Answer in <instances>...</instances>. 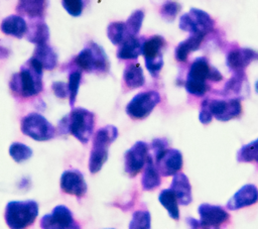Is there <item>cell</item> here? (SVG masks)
I'll use <instances>...</instances> for the list:
<instances>
[{
	"label": "cell",
	"mask_w": 258,
	"mask_h": 229,
	"mask_svg": "<svg viewBox=\"0 0 258 229\" xmlns=\"http://www.w3.org/2000/svg\"><path fill=\"white\" fill-rule=\"evenodd\" d=\"M43 68L32 56L14 74L10 80V89L13 93L30 98L39 94L42 90Z\"/></svg>",
	"instance_id": "1"
},
{
	"label": "cell",
	"mask_w": 258,
	"mask_h": 229,
	"mask_svg": "<svg viewBox=\"0 0 258 229\" xmlns=\"http://www.w3.org/2000/svg\"><path fill=\"white\" fill-rule=\"evenodd\" d=\"M95 115L85 108H75L58 123L61 133H70L82 143H87L93 135Z\"/></svg>",
	"instance_id": "2"
},
{
	"label": "cell",
	"mask_w": 258,
	"mask_h": 229,
	"mask_svg": "<svg viewBox=\"0 0 258 229\" xmlns=\"http://www.w3.org/2000/svg\"><path fill=\"white\" fill-rule=\"evenodd\" d=\"M38 215L35 201H11L5 208V222L10 229H26L33 224Z\"/></svg>",
	"instance_id": "3"
},
{
	"label": "cell",
	"mask_w": 258,
	"mask_h": 229,
	"mask_svg": "<svg viewBox=\"0 0 258 229\" xmlns=\"http://www.w3.org/2000/svg\"><path fill=\"white\" fill-rule=\"evenodd\" d=\"M118 129L113 125L100 128L94 135L93 147L89 158V169L98 173L108 159V146L117 138Z\"/></svg>",
	"instance_id": "4"
},
{
	"label": "cell",
	"mask_w": 258,
	"mask_h": 229,
	"mask_svg": "<svg viewBox=\"0 0 258 229\" xmlns=\"http://www.w3.org/2000/svg\"><path fill=\"white\" fill-rule=\"evenodd\" d=\"M74 64L87 73H107L110 62L105 50L96 42H89L73 60Z\"/></svg>",
	"instance_id": "5"
},
{
	"label": "cell",
	"mask_w": 258,
	"mask_h": 229,
	"mask_svg": "<svg viewBox=\"0 0 258 229\" xmlns=\"http://www.w3.org/2000/svg\"><path fill=\"white\" fill-rule=\"evenodd\" d=\"M213 69L206 58L196 59L190 65L186 76L185 90L191 95L203 96L208 90L207 80H211Z\"/></svg>",
	"instance_id": "6"
},
{
	"label": "cell",
	"mask_w": 258,
	"mask_h": 229,
	"mask_svg": "<svg viewBox=\"0 0 258 229\" xmlns=\"http://www.w3.org/2000/svg\"><path fill=\"white\" fill-rule=\"evenodd\" d=\"M23 134L37 141L49 140L55 135V128L41 114L32 112L24 116L20 125Z\"/></svg>",
	"instance_id": "7"
},
{
	"label": "cell",
	"mask_w": 258,
	"mask_h": 229,
	"mask_svg": "<svg viewBox=\"0 0 258 229\" xmlns=\"http://www.w3.org/2000/svg\"><path fill=\"white\" fill-rule=\"evenodd\" d=\"M214 25L215 22L213 18L204 10L198 8H191L179 18V28L191 34L205 36L213 30Z\"/></svg>",
	"instance_id": "8"
},
{
	"label": "cell",
	"mask_w": 258,
	"mask_h": 229,
	"mask_svg": "<svg viewBox=\"0 0 258 229\" xmlns=\"http://www.w3.org/2000/svg\"><path fill=\"white\" fill-rule=\"evenodd\" d=\"M165 40L160 35H153L143 41L142 54L145 61V67L151 76L156 77L163 67L162 48Z\"/></svg>",
	"instance_id": "9"
},
{
	"label": "cell",
	"mask_w": 258,
	"mask_h": 229,
	"mask_svg": "<svg viewBox=\"0 0 258 229\" xmlns=\"http://www.w3.org/2000/svg\"><path fill=\"white\" fill-rule=\"evenodd\" d=\"M160 102V95L156 91H144L135 95L126 106V113L132 119L146 118Z\"/></svg>",
	"instance_id": "10"
},
{
	"label": "cell",
	"mask_w": 258,
	"mask_h": 229,
	"mask_svg": "<svg viewBox=\"0 0 258 229\" xmlns=\"http://www.w3.org/2000/svg\"><path fill=\"white\" fill-rule=\"evenodd\" d=\"M40 227L41 229H81L80 224L74 219L71 210L63 205L54 207L50 214L42 216Z\"/></svg>",
	"instance_id": "11"
},
{
	"label": "cell",
	"mask_w": 258,
	"mask_h": 229,
	"mask_svg": "<svg viewBox=\"0 0 258 229\" xmlns=\"http://www.w3.org/2000/svg\"><path fill=\"white\" fill-rule=\"evenodd\" d=\"M199 214L200 221L192 220L190 222L192 229L217 228L229 218L228 213L222 207L210 204H202L199 207Z\"/></svg>",
	"instance_id": "12"
},
{
	"label": "cell",
	"mask_w": 258,
	"mask_h": 229,
	"mask_svg": "<svg viewBox=\"0 0 258 229\" xmlns=\"http://www.w3.org/2000/svg\"><path fill=\"white\" fill-rule=\"evenodd\" d=\"M148 145L144 141L135 142L124 155L125 171L130 177H135L146 164L149 157Z\"/></svg>",
	"instance_id": "13"
},
{
	"label": "cell",
	"mask_w": 258,
	"mask_h": 229,
	"mask_svg": "<svg viewBox=\"0 0 258 229\" xmlns=\"http://www.w3.org/2000/svg\"><path fill=\"white\" fill-rule=\"evenodd\" d=\"M212 115L220 121H228L240 115L241 103L238 99L230 100H205Z\"/></svg>",
	"instance_id": "14"
},
{
	"label": "cell",
	"mask_w": 258,
	"mask_h": 229,
	"mask_svg": "<svg viewBox=\"0 0 258 229\" xmlns=\"http://www.w3.org/2000/svg\"><path fill=\"white\" fill-rule=\"evenodd\" d=\"M155 160L159 174L165 177L176 175L182 166V155L173 148H166L155 156Z\"/></svg>",
	"instance_id": "15"
},
{
	"label": "cell",
	"mask_w": 258,
	"mask_h": 229,
	"mask_svg": "<svg viewBox=\"0 0 258 229\" xmlns=\"http://www.w3.org/2000/svg\"><path fill=\"white\" fill-rule=\"evenodd\" d=\"M62 192L76 197H83L87 192V184L83 174L78 169L64 170L60 177Z\"/></svg>",
	"instance_id": "16"
},
{
	"label": "cell",
	"mask_w": 258,
	"mask_h": 229,
	"mask_svg": "<svg viewBox=\"0 0 258 229\" xmlns=\"http://www.w3.org/2000/svg\"><path fill=\"white\" fill-rule=\"evenodd\" d=\"M258 60V52L247 47H241L230 51L227 55V66L235 73H243V71L253 62Z\"/></svg>",
	"instance_id": "17"
},
{
	"label": "cell",
	"mask_w": 258,
	"mask_h": 229,
	"mask_svg": "<svg viewBox=\"0 0 258 229\" xmlns=\"http://www.w3.org/2000/svg\"><path fill=\"white\" fill-rule=\"evenodd\" d=\"M258 201V190L254 185L243 186L227 203V208L237 210L255 204Z\"/></svg>",
	"instance_id": "18"
},
{
	"label": "cell",
	"mask_w": 258,
	"mask_h": 229,
	"mask_svg": "<svg viewBox=\"0 0 258 229\" xmlns=\"http://www.w3.org/2000/svg\"><path fill=\"white\" fill-rule=\"evenodd\" d=\"M1 31L7 35L21 38L27 33V23L21 15H9L4 18L0 25Z\"/></svg>",
	"instance_id": "19"
},
{
	"label": "cell",
	"mask_w": 258,
	"mask_h": 229,
	"mask_svg": "<svg viewBox=\"0 0 258 229\" xmlns=\"http://www.w3.org/2000/svg\"><path fill=\"white\" fill-rule=\"evenodd\" d=\"M170 190L174 193L177 201L181 205H188L191 202V187L184 174L174 175Z\"/></svg>",
	"instance_id": "20"
},
{
	"label": "cell",
	"mask_w": 258,
	"mask_h": 229,
	"mask_svg": "<svg viewBox=\"0 0 258 229\" xmlns=\"http://www.w3.org/2000/svg\"><path fill=\"white\" fill-rule=\"evenodd\" d=\"M143 41L136 36H128L117 50V58L120 60H135L142 54Z\"/></svg>",
	"instance_id": "21"
},
{
	"label": "cell",
	"mask_w": 258,
	"mask_h": 229,
	"mask_svg": "<svg viewBox=\"0 0 258 229\" xmlns=\"http://www.w3.org/2000/svg\"><path fill=\"white\" fill-rule=\"evenodd\" d=\"M45 0H18L16 11L31 19H40L44 15Z\"/></svg>",
	"instance_id": "22"
},
{
	"label": "cell",
	"mask_w": 258,
	"mask_h": 229,
	"mask_svg": "<svg viewBox=\"0 0 258 229\" xmlns=\"http://www.w3.org/2000/svg\"><path fill=\"white\" fill-rule=\"evenodd\" d=\"M32 58L36 60L44 70H52L57 65V55L47 43L36 45Z\"/></svg>",
	"instance_id": "23"
},
{
	"label": "cell",
	"mask_w": 258,
	"mask_h": 229,
	"mask_svg": "<svg viewBox=\"0 0 258 229\" xmlns=\"http://www.w3.org/2000/svg\"><path fill=\"white\" fill-rule=\"evenodd\" d=\"M123 80L125 85L130 89L142 87L145 83V78L141 66L138 63L128 64L124 69Z\"/></svg>",
	"instance_id": "24"
},
{
	"label": "cell",
	"mask_w": 258,
	"mask_h": 229,
	"mask_svg": "<svg viewBox=\"0 0 258 229\" xmlns=\"http://www.w3.org/2000/svg\"><path fill=\"white\" fill-rule=\"evenodd\" d=\"M205 36L200 34H191L189 37L184 39L183 41L179 42L174 50V55L176 61L184 62L186 61L188 54L191 51L199 49L203 39Z\"/></svg>",
	"instance_id": "25"
},
{
	"label": "cell",
	"mask_w": 258,
	"mask_h": 229,
	"mask_svg": "<svg viewBox=\"0 0 258 229\" xmlns=\"http://www.w3.org/2000/svg\"><path fill=\"white\" fill-rule=\"evenodd\" d=\"M144 167L145 169L141 179L142 188L146 191H150L157 188L160 185V175L156 165L153 162L151 155H149Z\"/></svg>",
	"instance_id": "26"
},
{
	"label": "cell",
	"mask_w": 258,
	"mask_h": 229,
	"mask_svg": "<svg viewBox=\"0 0 258 229\" xmlns=\"http://www.w3.org/2000/svg\"><path fill=\"white\" fill-rule=\"evenodd\" d=\"M27 40L38 44L47 43L49 38V29L48 26L43 21L32 22L27 29Z\"/></svg>",
	"instance_id": "27"
},
{
	"label": "cell",
	"mask_w": 258,
	"mask_h": 229,
	"mask_svg": "<svg viewBox=\"0 0 258 229\" xmlns=\"http://www.w3.org/2000/svg\"><path fill=\"white\" fill-rule=\"evenodd\" d=\"M158 200L161 203V205L167 210L169 216L172 219L177 220L179 218V210H178V206H177L178 201H177L174 193L170 189L162 190L159 194Z\"/></svg>",
	"instance_id": "28"
},
{
	"label": "cell",
	"mask_w": 258,
	"mask_h": 229,
	"mask_svg": "<svg viewBox=\"0 0 258 229\" xmlns=\"http://www.w3.org/2000/svg\"><path fill=\"white\" fill-rule=\"evenodd\" d=\"M107 35L110 41L115 45H120L128 36L125 22H112L107 27Z\"/></svg>",
	"instance_id": "29"
},
{
	"label": "cell",
	"mask_w": 258,
	"mask_h": 229,
	"mask_svg": "<svg viewBox=\"0 0 258 229\" xmlns=\"http://www.w3.org/2000/svg\"><path fill=\"white\" fill-rule=\"evenodd\" d=\"M237 159L240 162L258 163V138L242 146L237 153Z\"/></svg>",
	"instance_id": "30"
},
{
	"label": "cell",
	"mask_w": 258,
	"mask_h": 229,
	"mask_svg": "<svg viewBox=\"0 0 258 229\" xmlns=\"http://www.w3.org/2000/svg\"><path fill=\"white\" fill-rule=\"evenodd\" d=\"M144 19V12L143 10H135L125 21V27L127 30L128 35L136 36L141 28L142 22Z\"/></svg>",
	"instance_id": "31"
},
{
	"label": "cell",
	"mask_w": 258,
	"mask_h": 229,
	"mask_svg": "<svg viewBox=\"0 0 258 229\" xmlns=\"http://www.w3.org/2000/svg\"><path fill=\"white\" fill-rule=\"evenodd\" d=\"M9 154L16 162H22L31 157L32 149L21 142H13L9 146Z\"/></svg>",
	"instance_id": "32"
},
{
	"label": "cell",
	"mask_w": 258,
	"mask_h": 229,
	"mask_svg": "<svg viewBox=\"0 0 258 229\" xmlns=\"http://www.w3.org/2000/svg\"><path fill=\"white\" fill-rule=\"evenodd\" d=\"M150 213L144 210H138L133 213L129 223V229H150Z\"/></svg>",
	"instance_id": "33"
},
{
	"label": "cell",
	"mask_w": 258,
	"mask_h": 229,
	"mask_svg": "<svg viewBox=\"0 0 258 229\" xmlns=\"http://www.w3.org/2000/svg\"><path fill=\"white\" fill-rule=\"evenodd\" d=\"M81 80H82V73L80 71H73L69 76V83H68L69 101H70V105L72 107L74 106V104L76 102L79 87L81 84Z\"/></svg>",
	"instance_id": "34"
},
{
	"label": "cell",
	"mask_w": 258,
	"mask_h": 229,
	"mask_svg": "<svg viewBox=\"0 0 258 229\" xmlns=\"http://www.w3.org/2000/svg\"><path fill=\"white\" fill-rule=\"evenodd\" d=\"M180 9H181V6L177 2L168 0L162 4L159 12H160V15L165 20L172 21L176 17V15L180 11Z\"/></svg>",
	"instance_id": "35"
},
{
	"label": "cell",
	"mask_w": 258,
	"mask_h": 229,
	"mask_svg": "<svg viewBox=\"0 0 258 229\" xmlns=\"http://www.w3.org/2000/svg\"><path fill=\"white\" fill-rule=\"evenodd\" d=\"M61 4L66 11L75 17L80 16L84 9V0H61Z\"/></svg>",
	"instance_id": "36"
},
{
	"label": "cell",
	"mask_w": 258,
	"mask_h": 229,
	"mask_svg": "<svg viewBox=\"0 0 258 229\" xmlns=\"http://www.w3.org/2000/svg\"><path fill=\"white\" fill-rule=\"evenodd\" d=\"M51 89L57 98L63 99L69 96L68 84L64 82H53L51 85Z\"/></svg>",
	"instance_id": "37"
},
{
	"label": "cell",
	"mask_w": 258,
	"mask_h": 229,
	"mask_svg": "<svg viewBox=\"0 0 258 229\" xmlns=\"http://www.w3.org/2000/svg\"><path fill=\"white\" fill-rule=\"evenodd\" d=\"M151 146H152V149L154 150V154L156 156L167 148V142L163 138H157L152 141Z\"/></svg>",
	"instance_id": "38"
},
{
	"label": "cell",
	"mask_w": 258,
	"mask_h": 229,
	"mask_svg": "<svg viewBox=\"0 0 258 229\" xmlns=\"http://www.w3.org/2000/svg\"><path fill=\"white\" fill-rule=\"evenodd\" d=\"M212 113L210 112L209 108L207 107V105L203 102L202 104V110L200 112V121L203 123V124H208L212 121Z\"/></svg>",
	"instance_id": "39"
},
{
	"label": "cell",
	"mask_w": 258,
	"mask_h": 229,
	"mask_svg": "<svg viewBox=\"0 0 258 229\" xmlns=\"http://www.w3.org/2000/svg\"><path fill=\"white\" fill-rule=\"evenodd\" d=\"M9 54V50L5 47H2L0 46V59H4V58H7Z\"/></svg>",
	"instance_id": "40"
},
{
	"label": "cell",
	"mask_w": 258,
	"mask_h": 229,
	"mask_svg": "<svg viewBox=\"0 0 258 229\" xmlns=\"http://www.w3.org/2000/svg\"><path fill=\"white\" fill-rule=\"evenodd\" d=\"M255 89H256V92L258 93V81L256 82V85H255Z\"/></svg>",
	"instance_id": "41"
},
{
	"label": "cell",
	"mask_w": 258,
	"mask_h": 229,
	"mask_svg": "<svg viewBox=\"0 0 258 229\" xmlns=\"http://www.w3.org/2000/svg\"><path fill=\"white\" fill-rule=\"evenodd\" d=\"M110 229H112V228H110Z\"/></svg>",
	"instance_id": "42"
}]
</instances>
